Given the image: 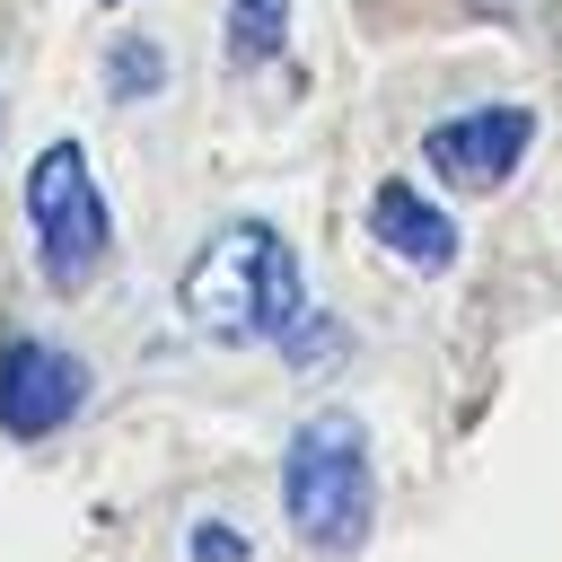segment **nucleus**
Masks as SVG:
<instances>
[{
	"mask_svg": "<svg viewBox=\"0 0 562 562\" xmlns=\"http://www.w3.org/2000/svg\"><path fill=\"white\" fill-rule=\"evenodd\" d=\"M176 307L211 342H281L290 360H316L325 342V316L299 281V246L272 220H228L220 237H202L176 281Z\"/></svg>",
	"mask_w": 562,
	"mask_h": 562,
	"instance_id": "1",
	"label": "nucleus"
},
{
	"mask_svg": "<svg viewBox=\"0 0 562 562\" xmlns=\"http://www.w3.org/2000/svg\"><path fill=\"white\" fill-rule=\"evenodd\" d=\"M281 518L307 553H360L378 518V465L369 430L351 413H307L281 448Z\"/></svg>",
	"mask_w": 562,
	"mask_h": 562,
	"instance_id": "2",
	"label": "nucleus"
},
{
	"mask_svg": "<svg viewBox=\"0 0 562 562\" xmlns=\"http://www.w3.org/2000/svg\"><path fill=\"white\" fill-rule=\"evenodd\" d=\"M26 228H35V272H44V290L79 299V290L105 272L114 220H105V193H97V167H88L79 140L35 149V167H26Z\"/></svg>",
	"mask_w": 562,
	"mask_h": 562,
	"instance_id": "3",
	"label": "nucleus"
},
{
	"mask_svg": "<svg viewBox=\"0 0 562 562\" xmlns=\"http://www.w3.org/2000/svg\"><path fill=\"white\" fill-rule=\"evenodd\" d=\"M88 413V360L61 351L53 334H9L0 342V430L9 439H53Z\"/></svg>",
	"mask_w": 562,
	"mask_h": 562,
	"instance_id": "4",
	"label": "nucleus"
},
{
	"mask_svg": "<svg viewBox=\"0 0 562 562\" xmlns=\"http://www.w3.org/2000/svg\"><path fill=\"white\" fill-rule=\"evenodd\" d=\"M536 149V114L527 105H465V114H439L422 132V167L457 193H501Z\"/></svg>",
	"mask_w": 562,
	"mask_h": 562,
	"instance_id": "5",
	"label": "nucleus"
},
{
	"mask_svg": "<svg viewBox=\"0 0 562 562\" xmlns=\"http://www.w3.org/2000/svg\"><path fill=\"white\" fill-rule=\"evenodd\" d=\"M369 237L404 263V272H448L457 263V220L413 184V176H386L369 193Z\"/></svg>",
	"mask_w": 562,
	"mask_h": 562,
	"instance_id": "6",
	"label": "nucleus"
},
{
	"mask_svg": "<svg viewBox=\"0 0 562 562\" xmlns=\"http://www.w3.org/2000/svg\"><path fill=\"white\" fill-rule=\"evenodd\" d=\"M290 44V0H228V61L255 70V61H281Z\"/></svg>",
	"mask_w": 562,
	"mask_h": 562,
	"instance_id": "7",
	"label": "nucleus"
},
{
	"mask_svg": "<svg viewBox=\"0 0 562 562\" xmlns=\"http://www.w3.org/2000/svg\"><path fill=\"white\" fill-rule=\"evenodd\" d=\"M167 88V44L158 35H123L114 53H105V97L114 105H140V97H158Z\"/></svg>",
	"mask_w": 562,
	"mask_h": 562,
	"instance_id": "8",
	"label": "nucleus"
},
{
	"mask_svg": "<svg viewBox=\"0 0 562 562\" xmlns=\"http://www.w3.org/2000/svg\"><path fill=\"white\" fill-rule=\"evenodd\" d=\"M255 544L237 536V518H193V536H184V562H246Z\"/></svg>",
	"mask_w": 562,
	"mask_h": 562,
	"instance_id": "9",
	"label": "nucleus"
},
{
	"mask_svg": "<svg viewBox=\"0 0 562 562\" xmlns=\"http://www.w3.org/2000/svg\"><path fill=\"white\" fill-rule=\"evenodd\" d=\"M439 9H457V18H483V9H518V0H439Z\"/></svg>",
	"mask_w": 562,
	"mask_h": 562,
	"instance_id": "10",
	"label": "nucleus"
}]
</instances>
